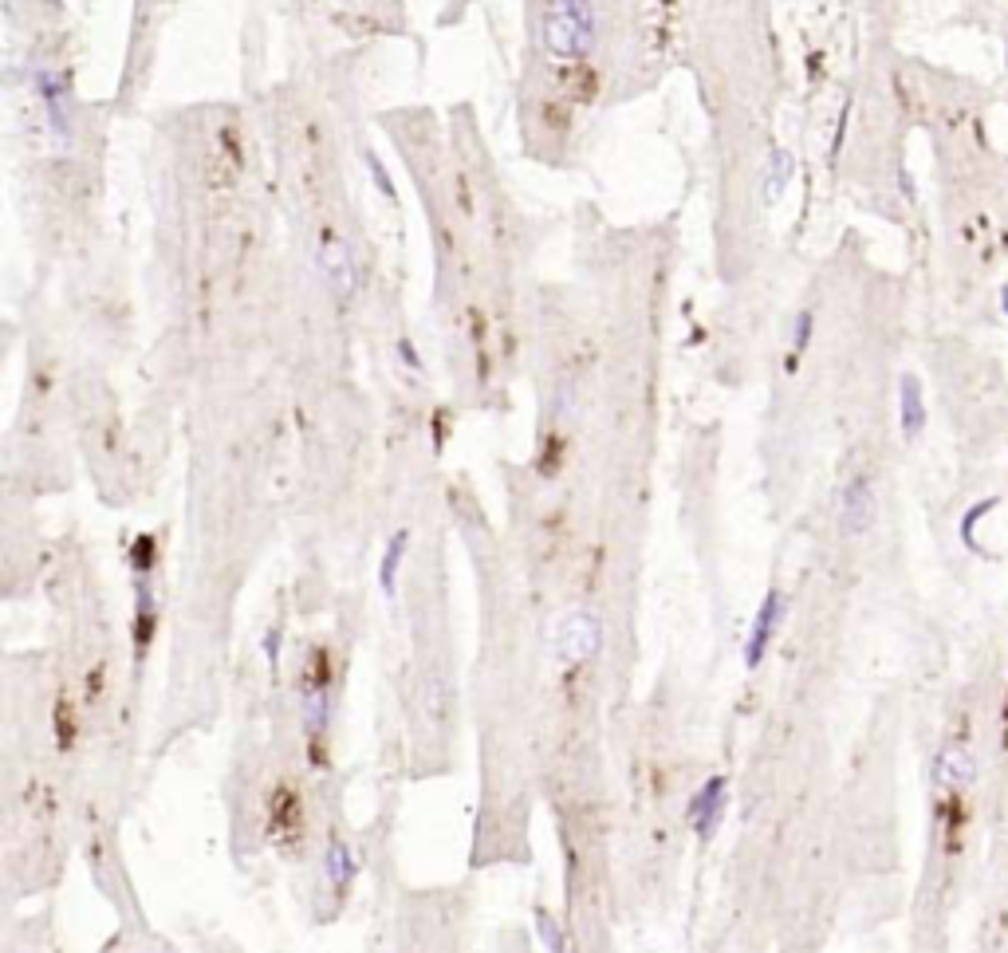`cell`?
<instances>
[{"mask_svg":"<svg viewBox=\"0 0 1008 953\" xmlns=\"http://www.w3.org/2000/svg\"><path fill=\"white\" fill-rule=\"evenodd\" d=\"M544 48L560 64H579L595 48V4L591 0H548Z\"/></svg>","mask_w":1008,"mask_h":953,"instance_id":"cell-1","label":"cell"},{"mask_svg":"<svg viewBox=\"0 0 1008 953\" xmlns=\"http://www.w3.org/2000/svg\"><path fill=\"white\" fill-rule=\"evenodd\" d=\"M603 642H607V631H603V619L591 615V611H567L552 623V658L556 666H587L603 654Z\"/></svg>","mask_w":1008,"mask_h":953,"instance_id":"cell-2","label":"cell"},{"mask_svg":"<svg viewBox=\"0 0 1008 953\" xmlns=\"http://www.w3.org/2000/svg\"><path fill=\"white\" fill-rule=\"evenodd\" d=\"M28 83H32V95L40 99V107H44L52 142L63 146V150H71V142H75V119H71V99H67L63 75L56 67H32Z\"/></svg>","mask_w":1008,"mask_h":953,"instance_id":"cell-3","label":"cell"},{"mask_svg":"<svg viewBox=\"0 0 1008 953\" xmlns=\"http://www.w3.org/2000/svg\"><path fill=\"white\" fill-rule=\"evenodd\" d=\"M315 268H319V276L327 280V288L335 292V296H351L355 288H359V264H355V253H351V245L339 237V233H319V241H315Z\"/></svg>","mask_w":1008,"mask_h":953,"instance_id":"cell-4","label":"cell"},{"mask_svg":"<svg viewBox=\"0 0 1008 953\" xmlns=\"http://www.w3.org/2000/svg\"><path fill=\"white\" fill-rule=\"evenodd\" d=\"M725 808H729V780L725 776H709L690 796V804H686V820H690V827L697 831L701 843H709L717 835V827L725 820Z\"/></svg>","mask_w":1008,"mask_h":953,"instance_id":"cell-5","label":"cell"},{"mask_svg":"<svg viewBox=\"0 0 1008 953\" xmlns=\"http://www.w3.org/2000/svg\"><path fill=\"white\" fill-rule=\"evenodd\" d=\"M875 516H879V501H875V485H871V477H851L847 485H843V493H839V528L847 532V536H867L871 532V524H875Z\"/></svg>","mask_w":1008,"mask_h":953,"instance_id":"cell-6","label":"cell"},{"mask_svg":"<svg viewBox=\"0 0 1008 953\" xmlns=\"http://www.w3.org/2000/svg\"><path fill=\"white\" fill-rule=\"evenodd\" d=\"M784 615H788L784 595H780V591H768L764 603L756 607V619H753V627H749V638H745V666H749V670H756V666L768 658V646H772V638L780 631Z\"/></svg>","mask_w":1008,"mask_h":953,"instance_id":"cell-7","label":"cell"},{"mask_svg":"<svg viewBox=\"0 0 1008 953\" xmlns=\"http://www.w3.org/2000/svg\"><path fill=\"white\" fill-rule=\"evenodd\" d=\"M930 780L938 788H949V792H961L977 780V757L969 745H942L938 757L930 764Z\"/></svg>","mask_w":1008,"mask_h":953,"instance_id":"cell-8","label":"cell"},{"mask_svg":"<svg viewBox=\"0 0 1008 953\" xmlns=\"http://www.w3.org/2000/svg\"><path fill=\"white\" fill-rule=\"evenodd\" d=\"M158 638V595L150 575H134V658L142 662Z\"/></svg>","mask_w":1008,"mask_h":953,"instance_id":"cell-9","label":"cell"},{"mask_svg":"<svg viewBox=\"0 0 1008 953\" xmlns=\"http://www.w3.org/2000/svg\"><path fill=\"white\" fill-rule=\"evenodd\" d=\"M930 422V410H926V394H922V379L914 371H906L898 379V430L906 442H918L922 430Z\"/></svg>","mask_w":1008,"mask_h":953,"instance_id":"cell-10","label":"cell"},{"mask_svg":"<svg viewBox=\"0 0 1008 953\" xmlns=\"http://www.w3.org/2000/svg\"><path fill=\"white\" fill-rule=\"evenodd\" d=\"M410 544H414L410 528H398V532L386 540V552H382V564H378V587H382L386 599L398 595V575H402V564H406V556H410Z\"/></svg>","mask_w":1008,"mask_h":953,"instance_id":"cell-11","label":"cell"},{"mask_svg":"<svg viewBox=\"0 0 1008 953\" xmlns=\"http://www.w3.org/2000/svg\"><path fill=\"white\" fill-rule=\"evenodd\" d=\"M323 867H327V883L335 890V898H343L351 883H355V875H359V859H355V851L343 843V839H335L331 847H327V855H323Z\"/></svg>","mask_w":1008,"mask_h":953,"instance_id":"cell-12","label":"cell"},{"mask_svg":"<svg viewBox=\"0 0 1008 953\" xmlns=\"http://www.w3.org/2000/svg\"><path fill=\"white\" fill-rule=\"evenodd\" d=\"M272 831L280 835V827H284V843L292 839L288 835V824H300V796H296V788L292 784H280L276 792H272Z\"/></svg>","mask_w":1008,"mask_h":953,"instance_id":"cell-13","label":"cell"},{"mask_svg":"<svg viewBox=\"0 0 1008 953\" xmlns=\"http://www.w3.org/2000/svg\"><path fill=\"white\" fill-rule=\"evenodd\" d=\"M1001 509V497H985V501H977L973 509L961 516V524H957V536H961V544L973 552V556H985V548L977 544V520L985 516V512Z\"/></svg>","mask_w":1008,"mask_h":953,"instance_id":"cell-14","label":"cell"},{"mask_svg":"<svg viewBox=\"0 0 1008 953\" xmlns=\"http://www.w3.org/2000/svg\"><path fill=\"white\" fill-rule=\"evenodd\" d=\"M126 560H130V572L134 575H150L158 568V540H154V536H138V540L126 548Z\"/></svg>","mask_w":1008,"mask_h":953,"instance_id":"cell-15","label":"cell"},{"mask_svg":"<svg viewBox=\"0 0 1008 953\" xmlns=\"http://www.w3.org/2000/svg\"><path fill=\"white\" fill-rule=\"evenodd\" d=\"M792 170H796L792 154H788V150H772V158H768V197H780V193H784Z\"/></svg>","mask_w":1008,"mask_h":953,"instance_id":"cell-16","label":"cell"},{"mask_svg":"<svg viewBox=\"0 0 1008 953\" xmlns=\"http://www.w3.org/2000/svg\"><path fill=\"white\" fill-rule=\"evenodd\" d=\"M812 331H816V316H812L808 308H804V312H796V319H792V363H788V367H796V359L808 351Z\"/></svg>","mask_w":1008,"mask_h":953,"instance_id":"cell-17","label":"cell"},{"mask_svg":"<svg viewBox=\"0 0 1008 953\" xmlns=\"http://www.w3.org/2000/svg\"><path fill=\"white\" fill-rule=\"evenodd\" d=\"M536 938L544 942V950H552V953L564 950V930L552 922V914H548V910H536Z\"/></svg>","mask_w":1008,"mask_h":953,"instance_id":"cell-18","label":"cell"},{"mask_svg":"<svg viewBox=\"0 0 1008 953\" xmlns=\"http://www.w3.org/2000/svg\"><path fill=\"white\" fill-rule=\"evenodd\" d=\"M56 745H60L63 753L75 745V709H71V701L56 705Z\"/></svg>","mask_w":1008,"mask_h":953,"instance_id":"cell-19","label":"cell"},{"mask_svg":"<svg viewBox=\"0 0 1008 953\" xmlns=\"http://www.w3.org/2000/svg\"><path fill=\"white\" fill-rule=\"evenodd\" d=\"M367 170H371V182H375L378 190H382V197H390V201H394V197H398V193H394V182H390V174H386V166H382V162H378V154H367Z\"/></svg>","mask_w":1008,"mask_h":953,"instance_id":"cell-20","label":"cell"},{"mask_svg":"<svg viewBox=\"0 0 1008 953\" xmlns=\"http://www.w3.org/2000/svg\"><path fill=\"white\" fill-rule=\"evenodd\" d=\"M398 359H402L414 375H426V363L418 359V351H414V343H410V339H398Z\"/></svg>","mask_w":1008,"mask_h":953,"instance_id":"cell-21","label":"cell"},{"mask_svg":"<svg viewBox=\"0 0 1008 953\" xmlns=\"http://www.w3.org/2000/svg\"><path fill=\"white\" fill-rule=\"evenodd\" d=\"M264 654H268V666L276 670V666H280V631H276V627L264 635Z\"/></svg>","mask_w":1008,"mask_h":953,"instance_id":"cell-22","label":"cell"},{"mask_svg":"<svg viewBox=\"0 0 1008 953\" xmlns=\"http://www.w3.org/2000/svg\"><path fill=\"white\" fill-rule=\"evenodd\" d=\"M1001 312H1005V316H1008V284H1005V288H1001Z\"/></svg>","mask_w":1008,"mask_h":953,"instance_id":"cell-23","label":"cell"},{"mask_svg":"<svg viewBox=\"0 0 1008 953\" xmlns=\"http://www.w3.org/2000/svg\"><path fill=\"white\" fill-rule=\"evenodd\" d=\"M1005 64H1008V48H1005Z\"/></svg>","mask_w":1008,"mask_h":953,"instance_id":"cell-24","label":"cell"}]
</instances>
